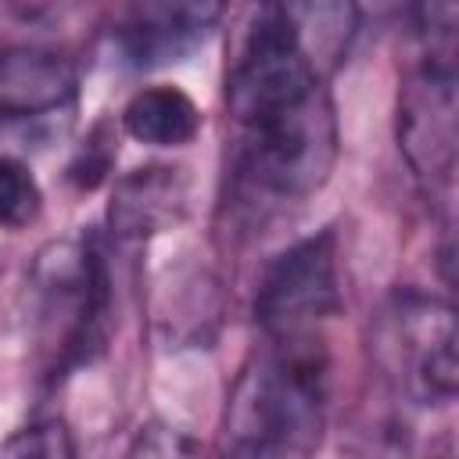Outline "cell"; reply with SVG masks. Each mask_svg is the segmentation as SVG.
<instances>
[{
    "mask_svg": "<svg viewBox=\"0 0 459 459\" xmlns=\"http://www.w3.org/2000/svg\"><path fill=\"white\" fill-rule=\"evenodd\" d=\"M323 79L298 50L276 0H258L226 68V108L237 126L308 97Z\"/></svg>",
    "mask_w": 459,
    "mask_h": 459,
    "instance_id": "5",
    "label": "cell"
},
{
    "mask_svg": "<svg viewBox=\"0 0 459 459\" xmlns=\"http://www.w3.org/2000/svg\"><path fill=\"white\" fill-rule=\"evenodd\" d=\"M416 29L427 47L430 65L455 68V32H459V0H412Z\"/></svg>",
    "mask_w": 459,
    "mask_h": 459,
    "instance_id": "14",
    "label": "cell"
},
{
    "mask_svg": "<svg viewBox=\"0 0 459 459\" xmlns=\"http://www.w3.org/2000/svg\"><path fill=\"white\" fill-rule=\"evenodd\" d=\"M337 251L333 233H316L290 244L269 262L255 294V323L265 341H323V323L337 312Z\"/></svg>",
    "mask_w": 459,
    "mask_h": 459,
    "instance_id": "4",
    "label": "cell"
},
{
    "mask_svg": "<svg viewBox=\"0 0 459 459\" xmlns=\"http://www.w3.org/2000/svg\"><path fill=\"white\" fill-rule=\"evenodd\" d=\"M398 147L427 197L452 186L455 169V68L423 61L398 100Z\"/></svg>",
    "mask_w": 459,
    "mask_h": 459,
    "instance_id": "7",
    "label": "cell"
},
{
    "mask_svg": "<svg viewBox=\"0 0 459 459\" xmlns=\"http://www.w3.org/2000/svg\"><path fill=\"white\" fill-rule=\"evenodd\" d=\"M326 423L323 341H265L226 405V448L237 455H308Z\"/></svg>",
    "mask_w": 459,
    "mask_h": 459,
    "instance_id": "1",
    "label": "cell"
},
{
    "mask_svg": "<svg viewBox=\"0 0 459 459\" xmlns=\"http://www.w3.org/2000/svg\"><path fill=\"white\" fill-rule=\"evenodd\" d=\"M186 212V176L176 165H143L115 179L108 226L115 240H147L172 230Z\"/></svg>",
    "mask_w": 459,
    "mask_h": 459,
    "instance_id": "10",
    "label": "cell"
},
{
    "mask_svg": "<svg viewBox=\"0 0 459 459\" xmlns=\"http://www.w3.org/2000/svg\"><path fill=\"white\" fill-rule=\"evenodd\" d=\"M43 208V194L36 176L18 158H0V230L29 226Z\"/></svg>",
    "mask_w": 459,
    "mask_h": 459,
    "instance_id": "13",
    "label": "cell"
},
{
    "mask_svg": "<svg viewBox=\"0 0 459 459\" xmlns=\"http://www.w3.org/2000/svg\"><path fill=\"white\" fill-rule=\"evenodd\" d=\"M115 161V136L108 133V126H97L90 136H86V147L75 151L72 165H68V179L79 186V190H93L108 169Z\"/></svg>",
    "mask_w": 459,
    "mask_h": 459,
    "instance_id": "16",
    "label": "cell"
},
{
    "mask_svg": "<svg viewBox=\"0 0 459 459\" xmlns=\"http://www.w3.org/2000/svg\"><path fill=\"white\" fill-rule=\"evenodd\" d=\"M0 452H7V455L61 459V455H72L75 445H72L65 423L47 420V423H32V427H25V430H14V437H7V441L0 445Z\"/></svg>",
    "mask_w": 459,
    "mask_h": 459,
    "instance_id": "15",
    "label": "cell"
},
{
    "mask_svg": "<svg viewBox=\"0 0 459 459\" xmlns=\"http://www.w3.org/2000/svg\"><path fill=\"white\" fill-rule=\"evenodd\" d=\"M79 93L75 65L43 47H11L0 54V122H39L72 111Z\"/></svg>",
    "mask_w": 459,
    "mask_h": 459,
    "instance_id": "9",
    "label": "cell"
},
{
    "mask_svg": "<svg viewBox=\"0 0 459 459\" xmlns=\"http://www.w3.org/2000/svg\"><path fill=\"white\" fill-rule=\"evenodd\" d=\"M287 29L319 79H326L351 50L359 32V0H276Z\"/></svg>",
    "mask_w": 459,
    "mask_h": 459,
    "instance_id": "11",
    "label": "cell"
},
{
    "mask_svg": "<svg viewBox=\"0 0 459 459\" xmlns=\"http://www.w3.org/2000/svg\"><path fill=\"white\" fill-rule=\"evenodd\" d=\"M122 129L147 147H183L201 129V111L179 86H143L122 108Z\"/></svg>",
    "mask_w": 459,
    "mask_h": 459,
    "instance_id": "12",
    "label": "cell"
},
{
    "mask_svg": "<svg viewBox=\"0 0 459 459\" xmlns=\"http://www.w3.org/2000/svg\"><path fill=\"white\" fill-rule=\"evenodd\" d=\"M337 161V115L323 86L240 126L233 151V201L251 215L312 197Z\"/></svg>",
    "mask_w": 459,
    "mask_h": 459,
    "instance_id": "2",
    "label": "cell"
},
{
    "mask_svg": "<svg viewBox=\"0 0 459 459\" xmlns=\"http://www.w3.org/2000/svg\"><path fill=\"white\" fill-rule=\"evenodd\" d=\"M36 308L50 377L90 362L108 341L111 319V273L108 251L97 233L50 244L36 269Z\"/></svg>",
    "mask_w": 459,
    "mask_h": 459,
    "instance_id": "3",
    "label": "cell"
},
{
    "mask_svg": "<svg viewBox=\"0 0 459 459\" xmlns=\"http://www.w3.org/2000/svg\"><path fill=\"white\" fill-rule=\"evenodd\" d=\"M380 362L402 387L427 405L452 402L459 366H455V319L452 308L427 294H398L380 326Z\"/></svg>",
    "mask_w": 459,
    "mask_h": 459,
    "instance_id": "6",
    "label": "cell"
},
{
    "mask_svg": "<svg viewBox=\"0 0 459 459\" xmlns=\"http://www.w3.org/2000/svg\"><path fill=\"white\" fill-rule=\"evenodd\" d=\"M226 0H133L118 47L129 65L151 68L176 61L222 18Z\"/></svg>",
    "mask_w": 459,
    "mask_h": 459,
    "instance_id": "8",
    "label": "cell"
}]
</instances>
